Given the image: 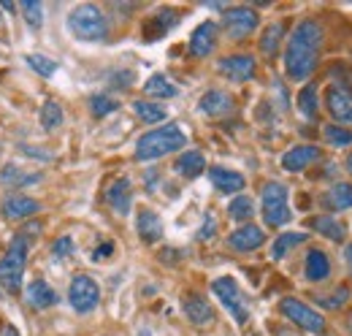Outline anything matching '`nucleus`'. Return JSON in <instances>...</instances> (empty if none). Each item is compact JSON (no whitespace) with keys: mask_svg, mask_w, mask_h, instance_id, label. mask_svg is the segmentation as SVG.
<instances>
[{"mask_svg":"<svg viewBox=\"0 0 352 336\" xmlns=\"http://www.w3.org/2000/svg\"><path fill=\"white\" fill-rule=\"evenodd\" d=\"M320 46H322V28L314 19H304L296 25L287 49H285V71L293 82H304L314 74L317 60H320Z\"/></svg>","mask_w":352,"mask_h":336,"instance_id":"1","label":"nucleus"},{"mask_svg":"<svg viewBox=\"0 0 352 336\" xmlns=\"http://www.w3.org/2000/svg\"><path fill=\"white\" fill-rule=\"evenodd\" d=\"M184 144H187V133L182 130V125L171 123V125L144 133L135 144V158L138 160H157V158H166L171 152L184 149Z\"/></svg>","mask_w":352,"mask_h":336,"instance_id":"2","label":"nucleus"},{"mask_svg":"<svg viewBox=\"0 0 352 336\" xmlns=\"http://www.w3.org/2000/svg\"><path fill=\"white\" fill-rule=\"evenodd\" d=\"M68 30L71 36H76L79 41H103L109 36V22L103 17V11L92 3L76 6L68 14Z\"/></svg>","mask_w":352,"mask_h":336,"instance_id":"3","label":"nucleus"},{"mask_svg":"<svg viewBox=\"0 0 352 336\" xmlns=\"http://www.w3.org/2000/svg\"><path fill=\"white\" fill-rule=\"evenodd\" d=\"M28 247H30V242L25 239V233H16L11 239V247L0 258V285L8 293H16L22 288L25 263H28Z\"/></svg>","mask_w":352,"mask_h":336,"instance_id":"4","label":"nucleus"},{"mask_svg":"<svg viewBox=\"0 0 352 336\" xmlns=\"http://www.w3.org/2000/svg\"><path fill=\"white\" fill-rule=\"evenodd\" d=\"M261 207H263L265 225L279 228L290 222V207H287V187L282 182H265L261 190Z\"/></svg>","mask_w":352,"mask_h":336,"instance_id":"5","label":"nucleus"},{"mask_svg":"<svg viewBox=\"0 0 352 336\" xmlns=\"http://www.w3.org/2000/svg\"><path fill=\"white\" fill-rule=\"evenodd\" d=\"M279 309H282V315H285L287 320H293L298 328H304L309 334H325V317H322L320 312H314L304 301H298V298H282Z\"/></svg>","mask_w":352,"mask_h":336,"instance_id":"6","label":"nucleus"},{"mask_svg":"<svg viewBox=\"0 0 352 336\" xmlns=\"http://www.w3.org/2000/svg\"><path fill=\"white\" fill-rule=\"evenodd\" d=\"M212 291H214V295L225 304V309L233 315L236 323H247V320H250V306H247V301H244V295H241V288L236 285V280L220 277V280L212 282Z\"/></svg>","mask_w":352,"mask_h":336,"instance_id":"7","label":"nucleus"},{"mask_svg":"<svg viewBox=\"0 0 352 336\" xmlns=\"http://www.w3.org/2000/svg\"><path fill=\"white\" fill-rule=\"evenodd\" d=\"M68 301H71V306H74L76 312H82V315L92 312V309L98 306V301H100V288H98V282H95L89 274H76V277L71 280V288H68Z\"/></svg>","mask_w":352,"mask_h":336,"instance_id":"8","label":"nucleus"},{"mask_svg":"<svg viewBox=\"0 0 352 336\" xmlns=\"http://www.w3.org/2000/svg\"><path fill=\"white\" fill-rule=\"evenodd\" d=\"M258 22H261V19H258V11L244 8V6L228 8V11L222 14V25H225V30H228L230 39H247L250 33L258 30Z\"/></svg>","mask_w":352,"mask_h":336,"instance_id":"9","label":"nucleus"},{"mask_svg":"<svg viewBox=\"0 0 352 336\" xmlns=\"http://www.w3.org/2000/svg\"><path fill=\"white\" fill-rule=\"evenodd\" d=\"M325 106L328 114L339 123V125H352V92L347 87H331L325 92Z\"/></svg>","mask_w":352,"mask_h":336,"instance_id":"10","label":"nucleus"},{"mask_svg":"<svg viewBox=\"0 0 352 336\" xmlns=\"http://www.w3.org/2000/svg\"><path fill=\"white\" fill-rule=\"evenodd\" d=\"M217 68L230 82H250L255 76V57L252 54H228V57H222Z\"/></svg>","mask_w":352,"mask_h":336,"instance_id":"11","label":"nucleus"},{"mask_svg":"<svg viewBox=\"0 0 352 336\" xmlns=\"http://www.w3.org/2000/svg\"><path fill=\"white\" fill-rule=\"evenodd\" d=\"M263 242H265L263 228H258V225H252V222L236 228V231L228 236L230 250H236V252H252V250H258V247H263Z\"/></svg>","mask_w":352,"mask_h":336,"instance_id":"12","label":"nucleus"},{"mask_svg":"<svg viewBox=\"0 0 352 336\" xmlns=\"http://www.w3.org/2000/svg\"><path fill=\"white\" fill-rule=\"evenodd\" d=\"M182 309L192 326H206L214 320V309L201 293H184L182 295Z\"/></svg>","mask_w":352,"mask_h":336,"instance_id":"13","label":"nucleus"},{"mask_svg":"<svg viewBox=\"0 0 352 336\" xmlns=\"http://www.w3.org/2000/svg\"><path fill=\"white\" fill-rule=\"evenodd\" d=\"M214 43H217V25L212 19H206V22H201L192 30V36H190V52L195 57H206V54H212Z\"/></svg>","mask_w":352,"mask_h":336,"instance_id":"14","label":"nucleus"},{"mask_svg":"<svg viewBox=\"0 0 352 336\" xmlns=\"http://www.w3.org/2000/svg\"><path fill=\"white\" fill-rule=\"evenodd\" d=\"M317 160H320V149L311 144H301V147H293L285 152L282 166H285V171H304Z\"/></svg>","mask_w":352,"mask_h":336,"instance_id":"15","label":"nucleus"},{"mask_svg":"<svg viewBox=\"0 0 352 336\" xmlns=\"http://www.w3.org/2000/svg\"><path fill=\"white\" fill-rule=\"evenodd\" d=\"M106 201L117 214H128L131 211V179L120 176L106 187Z\"/></svg>","mask_w":352,"mask_h":336,"instance_id":"16","label":"nucleus"},{"mask_svg":"<svg viewBox=\"0 0 352 336\" xmlns=\"http://www.w3.org/2000/svg\"><path fill=\"white\" fill-rule=\"evenodd\" d=\"M135 231H138V236H141L146 244H155V242H160V239H163V222H160V217H157L152 209L138 211Z\"/></svg>","mask_w":352,"mask_h":336,"instance_id":"17","label":"nucleus"},{"mask_svg":"<svg viewBox=\"0 0 352 336\" xmlns=\"http://www.w3.org/2000/svg\"><path fill=\"white\" fill-rule=\"evenodd\" d=\"M198 109H201L204 114H209V117H222V114H230V112H233V98H230L228 92H222V90H209V92L201 98Z\"/></svg>","mask_w":352,"mask_h":336,"instance_id":"18","label":"nucleus"},{"mask_svg":"<svg viewBox=\"0 0 352 336\" xmlns=\"http://www.w3.org/2000/svg\"><path fill=\"white\" fill-rule=\"evenodd\" d=\"M209 179L220 193H239L244 190V176L239 171H230L225 166H212L209 168Z\"/></svg>","mask_w":352,"mask_h":336,"instance_id":"19","label":"nucleus"},{"mask_svg":"<svg viewBox=\"0 0 352 336\" xmlns=\"http://www.w3.org/2000/svg\"><path fill=\"white\" fill-rule=\"evenodd\" d=\"M176 22H179V14H176V11H171V8L157 11V14L146 22V28H144V39H146V41H155V39L166 36L171 28H176Z\"/></svg>","mask_w":352,"mask_h":336,"instance_id":"20","label":"nucleus"},{"mask_svg":"<svg viewBox=\"0 0 352 336\" xmlns=\"http://www.w3.org/2000/svg\"><path fill=\"white\" fill-rule=\"evenodd\" d=\"M36 211H41V204L28 196H8L3 201V214L8 220H25V217H33Z\"/></svg>","mask_w":352,"mask_h":336,"instance_id":"21","label":"nucleus"},{"mask_svg":"<svg viewBox=\"0 0 352 336\" xmlns=\"http://www.w3.org/2000/svg\"><path fill=\"white\" fill-rule=\"evenodd\" d=\"M309 282H322L331 277V260L322 250H309L307 252V266H304Z\"/></svg>","mask_w":352,"mask_h":336,"instance_id":"22","label":"nucleus"},{"mask_svg":"<svg viewBox=\"0 0 352 336\" xmlns=\"http://www.w3.org/2000/svg\"><path fill=\"white\" fill-rule=\"evenodd\" d=\"M322 204L328 209H350L352 207V182H336L325 196H322Z\"/></svg>","mask_w":352,"mask_h":336,"instance_id":"23","label":"nucleus"},{"mask_svg":"<svg viewBox=\"0 0 352 336\" xmlns=\"http://www.w3.org/2000/svg\"><path fill=\"white\" fill-rule=\"evenodd\" d=\"M28 304L36 306V309H49V306L57 304V293L46 285L44 280H33L28 285Z\"/></svg>","mask_w":352,"mask_h":336,"instance_id":"24","label":"nucleus"},{"mask_svg":"<svg viewBox=\"0 0 352 336\" xmlns=\"http://www.w3.org/2000/svg\"><path fill=\"white\" fill-rule=\"evenodd\" d=\"M204 168H206V158H204L198 149H190V152H184V155L176 160V171H179L182 176H187V179L201 176Z\"/></svg>","mask_w":352,"mask_h":336,"instance_id":"25","label":"nucleus"},{"mask_svg":"<svg viewBox=\"0 0 352 336\" xmlns=\"http://www.w3.org/2000/svg\"><path fill=\"white\" fill-rule=\"evenodd\" d=\"M311 228H314L317 233L328 236L331 242H344V236H347L344 225H342L339 220H333V217H314V220H311Z\"/></svg>","mask_w":352,"mask_h":336,"instance_id":"26","label":"nucleus"},{"mask_svg":"<svg viewBox=\"0 0 352 336\" xmlns=\"http://www.w3.org/2000/svg\"><path fill=\"white\" fill-rule=\"evenodd\" d=\"M133 112L138 114V120H144V123H149V125L166 120V109H163L160 103H155V101H135V103H133Z\"/></svg>","mask_w":352,"mask_h":336,"instance_id":"27","label":"nucleus"},{"mask_svg":"<svg viewBox=\"0 0 352 336\" xmlns=\"http://www.w3.org/2000/svg\"><path fill=\"white\" fill-rule=\"evenodd\" d=\"M144 92L149 95V98H176V90L174 84L168 82L163 74H155V76H149L146 84H144Z\"/></svg>","mask_w":352,"mask_h":336,"instance_id":"28","label":"nucleus"},{"mask_svg":"<svg viewBox=\"0 0 352 336\" xmlns=\"http://www.w3.org/2000/svg\"><path fill=\"white\" fill-rule=\"evenodd\" d=\"M282 36H285V25L282 22L268 25L263 30V36H261V52L268 54V57H274L276 49H279V43H282Z\"/></svg>","mask_w":352,"mask_h":336,"instance_id":"29","label":"nucleus"},{"mask_svg":"<svg viewBox=\"0 0 352 336\" xmlns=\"http://www.w3.org/2000/svg\"><path fill=\"white\" fill-rule=\"evenodd\" d=\"M301 242H307V233H282L276 242H274V247H271V258L274 260H279V258H285L287 252L293 250V247H298Z\"/></svg>","mask_w":352,"mask_h":336,"instance_id":"30","label":"nucleus"},{"mask_svg":"<svg viewBox=\"0 0 352 336\" xmlns=\"http://www.w3.org/2000/svg\"><path fill=\"white\" fill-rule=\"evenodd\" d=\"M228 214H230L233 220H239V222L252 220V214H255V204H252V198H250V196H236V198L228 204Z\"/></svg>","mask_w":352,"mask_h":336,"instance_id":"31","label":"nucleus"},{"mask_svg":"<svg viewBox=\"0 0 352 336\" xmlns=\"http://www.w3.org/2000/svg\"><path fill=\"white\" fill-rule=\"evenodd\" d=\"M298 109L307 120L317 117V84H307L301 92H298Z\"/></svg>","mask_w":352,"mask_h":336,"instance_id":"32","label":"nucleus"},{"mask_svg":"<svg viewBox=\"0 0 352 336\" xmlns=\"http://www.w3.org/2000/svg\"><path fill=\"white\" fill-rule=\"evenodd\" d=\"M0 182H3V185H11V187H22V185L38 182V176H36V174H22L16 166H6L0 171Z\"/></svg>","mask_w":352,"mask_h":336,"instance_id":"33","label":"nucleus"},{"mask_svg":"<svg viewBox=\"0 0 352 336\" xmlns=\"http://www.w3.org/2000/svg\"><path fill=\"white\" fill-rule=\"evenodd\" d=\"M41 125H44V130H54V127L63 125V106L60 103L46 101L41 106Z\"/></svg>","mask_w":352,"mask_h":336,"instance_id":"34","label":"nucleus"},{"mask_svg":"<svg viewBox=\"0 0 352 336\" xmlns=\"http://www.w3.org/2000/svg\"><path fill=\"white\" fill-rule=\"evenodd\" d=\"M25 63H28L38 76H44V79L54 76V74H57V68H60L54 60H49V57H44V54H28V57H25Z\"/></svg>","mask_w":352,"mask_h":336,"instance_id":"35","label":"nucleus"},{"mask_svg":"<svg viewBox=\"0 0 352 336\" xmlns=\"http://www.w3.org/2000/svg\"><path fill=\"white\" fill-rule=\"evenodd\" d=\"M120 109V103L111 98V95H92L89 98V112H92V117H106V114H111V112H117Z\"/></svg>","mask_w":352,"mask_h":336,"instance_id":"36","label":"nucleus"},{"mask_svg":"<svg viewBox=\"0 0 352 336\" xmlns=\"http://www.w3.org/2000/svg\"><path fill=\"white\" fill-rule=\"evenodd\" d=\"M22 14H25V19H28V25H30L33 30H41V28H44V8H41V3H36V0H22Z\"/></svg>","mask_w":352,"mask_h":336,"instance_id":"37","label":"nucleus"},{"mask_svg":"<svg viewBox=\"0 0 352 336\" xmlns=\"http://www.w3.org/2000/svg\"><path fill=\"white\" fill-rule=\"evenodd\" d=\"M322 133H325V138H328L331 144H336V147H350L352 144V130H344V127H339V125H325Z\"/></svg>","mask_w":352,"mask_h":336,"instance_id":"38","label":"nucleus"},{"mask_svg":"<svg viewBox=\"0 0 352 336\" xmlns=\"http://www.w3.org/2000/svg\"><path fill=\"white\" fill-rule=\"evenodd\" d=\"M350 298V291L347 288H336V293L325 295V298H320L325 306H331V309H339V306H344V301Z\"/></svg>","mask_w":352,"mask_h":336,"instance_id":"39","label":"nucleus"},{"mask_svg":"<svg viewBox=\"0 0 352 336\" xmlns=\"http://www.w3.org/2000/svg\"><path fill=\"white\" fill-rule=\"evenodd\" d=\"M52 252H54L57 258H68V255L74 252V242H71V236L57 239V242H54V247H52Z\"/></svg>","mask_w":352,"mask_h":336,"instance_id":"40","label":"nucleus"},{"mask_svg":"<svg viewBox=\"0 0 352 336\" xmlns=\"http://www.w3.org/2000/svg\"><path fill=\"white\" fill-rule=\"evenodd\" d=\"M212 233H214V222H212V217H206V225L201 228V233H198V236L204 239V236H212Z\"/></svg>","mask_w":352,"mask_h":336,"instance_id":"41","label":"nucleus"},{"mask_svg":"<svg viewBox=\"0 0 352 336\" xmlns=\"http://www.w3.org/2000/svg\"><path fill=\"white\" fill-rule=\"evenodd\" d=\"M109 252H111V244H103L100 250H95V255H92V258L98 260V258H103V255H109Z\"/></svg>","mask_w":352,"mask_h":336,"instance_id":"42","label":"nucleus"},{"mask_svg":"<svg viewBox=\"0 0 352 336\" xmlns=\"http://www.w3.org/2000/svg\"><path fill=\"white\" fill-rule=\"evenodd\" d=\"M3 336H19V331H16L14 326H6V328H3Z\"/></svg>","mask_w":352,"mask_h":336,"instance_id":"43","label":"nucleus"},{"mask_svg":"<svg viewBox=\"0 0 352 336\" xmlns=\"http://www.w3.org/2000/svg\"><path fill=\"white\" fill-rule=\"evenodd\" d=\"M344 258H347V263H350V271H352V244L344 247Z\"/></svg>","mask_w":352,"mask_h":336,"instance_id":"44","label":"nucleus"},{"mask_svg":"<svg viewBox=\"0 0 352 336\" xmlns=\"http://www.w3.org/2000/svg\"><path fill=\"white\" fill-rule=\"evenodd\" d=\"M347 171H350V174H352V155H350V158H347Z\"/></svg>","mask_w":352,"mask_h":336,"instance_id":"45","label":"nucleus"},{"mask_svg":"<svg viewBox=\"0 0 352 336\" xmlns=\"http://www.w3.org/2000/svg\"><path fill=\"white\" fill-rule=\"evenodd\" d=\"M350 331H352V312H350Z\"/></svg>","mask_w":352,"mask_h":336,"instance_id":"46","label":"nucleus"}]
</instances>
